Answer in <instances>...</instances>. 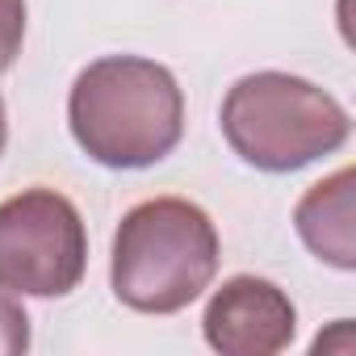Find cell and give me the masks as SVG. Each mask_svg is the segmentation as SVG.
I'll return each instance as SVG.
<instances>
[{
	"instance_id": "cell-5",
	"label": "cell",
	"mask_w": 356,
	"mask_h": 356,
	"mask_svg": "<svg viewBox=\"0 0 356 356\" xmlns=\"http://www.w3.org/2000/svg\"><path fill=\"white\" fill-rule=\"evenodd\" d=\"M202 331L206 343L222 356H277L298 335V310L277 281L239 273L214 289L202 314Z\"/></svg>"
},
{
	"instance_id": "cell-2",
	"label": "cell",
	"mask_w": 356,
	"mask_h": 356,
	"mask_svg": "<svg viewBox=\"0 0 356 356\" xmlns=\"http://www.w3.org/2000/svg\"><path fill=\"white\" fill-rule=\"evenodd\" d=\"M214 218L185 197H151L122 214L109 252V285L138 314H176L193 306L218 273Z\"/></svg>"
},
{
	"instance_id": "cell-4",
	"label": "cell",
	"mask_w": 356,
	"mask_h": 356,
	"mask_svg": "<svg viewBox=\"0 0 356 356\" xmlns=\"http://www.w3.org/2000/svg\"><path fill=\"white\" fill-rule=\"evenodd\" d=\"M88 231L72 197L22 189L0 202V289L17 298H63L84 281Z\"/></svg>"
},
{
	"instance_id": "cell-7",
	"label": "cell",
	"mask_w": 356,
	"mask_h": 356,
	"mask_svg": "<svg viewBox=\"0 0 356 356\" xmlns=\"http://www.w3.org/2000/svg\"><path fill=\"white\" fill-rule=\"evenodd\" d=\"M30 348V314L17 293L0 289V356H22Z\"/></svg>"
},
{
	"instance_id": "cell-1",
	"label": "cell",
	"mask_w": 356,
	"mask_h": 356,
	"mask_svg": "<svg viewBox=\"0 0 356 356\" xmlns=\"http://www.w3.org/2000/svg\"><path fill=\"white\" fill-rule=\"evenodd\" d=\"M67 126L92 163L138 172L176 151L185 134V92L155 59L105 55L76 76Z\"/></svg>"
},
{
	"instance_id": "cell-6",
	"label": "cell",
	"mask_w": 356,
	"mask_h": 356,
	"mask_svg": "<svg viewBox=\"0 0 356 356\" xmlns=\"http://www.w3.org/2000/svg\"><path fill=\"white\" fill-rule=\"evenodd\" d=\"M352 168H339L335 176L310 185L306 197L293 210V227L302 243L331 268L352 273L356 268V227H352Z\"/></svg>"
},
{
	"instance_id": "cell-3",
	"label": "cell",
	"mask_w": 356,
	"mask_h": 356,
	"mask_svg": "<svg viewBox=\"0 0 356 356\" xmlns=\"http://www.w3.org/2000/svg\"><path fill=\"white\" fill-rule=\"evenodd\" d=\"M222 134L248 168L281 176L335 155L352 134V118L327 88L302 76L252 72L222 101Z\"/></svg>"
},
{
	"instance_id": "cell-9",
	"label": "cell",
	"mask_w": 356,
	"mask_h": 356,
	"mask_svg": "<svg viewBox=\"0 0 356 356\" xmlns=\"http://www.w3.org/2000/svg\"><path fill=\"white\" fill-rule=\"evenodd\" d=\"M5 143H9V118H5V97H0V155H5Z\"/></svg>"
},
{
	"instance_id": "cell-8",
	"label": "cell",
	"mask_w": 356,
	"mask_h": 356,
	"mask_svg": "<svg viewBox=\"0 0 356 356\" xmlns=\"http://www.w3.org/2000/svg\"><path fill=\"white\" fill-rule=\"evenodd\" d=\"M26 42V0H0V72H9Z\"/></svg>"
}]
</instances>
